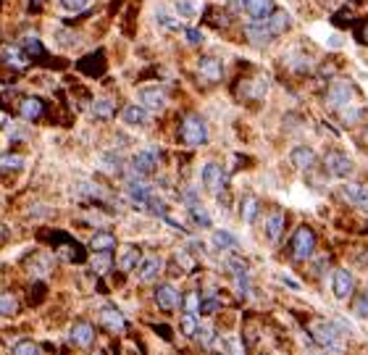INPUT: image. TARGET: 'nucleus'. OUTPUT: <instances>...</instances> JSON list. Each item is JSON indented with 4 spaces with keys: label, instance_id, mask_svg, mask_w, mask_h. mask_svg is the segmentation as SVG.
Wrapping results in <instances>:
<instances>
[{
    "label": "nucleus",
    "instance_id": "7c9ffc66",
    "mask_svg": "<svg viewBox=\"0 0 368 355\" xmlns=\"http://www.w3.org/2000/svg\"><path fill=\"white\" fill-rule=\"evenodd\" d=\"M218 308H221V298H218L213 289H208L205 295H202L200 300V308H198V313H202V316H213Z\"/></svg>",
    "mask_w": 368,
    "mask_h": 355
},
{
    "label": "nucleus",
    "instance_id": "f8f14e48",
    "mask_svg": "<svg viewBox=\"0 0 368 355\" xmlns=\"http://www.w3.org/2000/svg\"><path fill=\"white\" fill-rule=\"evenodd\" d=\"M163 258L161 255H150V258H142L140 263H137V279L140 282H153V279H158V274L163 271Z\"/></svg>",
    "mask_w": 368,
    "mask_h": 355
},
{
    "label": "nucleus",
    "instance_id": "37998d69",
    "mask_svg": "<svg viewBox=\"0 0 368 355\" xmlns=\"http://www.w3.org/2000/svg\"><path fill=\"white\" fill-rule=\"evenodd\" d=\"M192 339H198L200 345H205V347H208V345L213 342V329H208V326H198V332H195V337H192Z\"/></svg>",
    "mask_w": 368,
    "mask_h": 355
},
{
    "label": "nucleus",
    "instance_id": "dca6fc26",
    "mask_svg": "<svg viewBox=\"0 0 368 355\" xmlns=\"http://www.w3.org/2000/svg\"><path fill=\"white\" fill-rule=\"evenodd\" d=\"M68 339H71V345H77V347H90V345L95 342V326L87 321H77L71 326V332H68Z\"/></svg>",
    "mask_w": 368,
    "mask_h": 355
},
{
    "label": "nucleus",
    "instance_id": "473e14b6",
    "mask_svg": "<svg viewBox=\"0 0 368 355\" xmlns=\"http://www.w3.org/2000/svg\"><path fill=\"white\" fill-rule=\"evenodd\" d=\"M189 216H192V221L198 224V226H202V229H211V213L202 208L200 203H192V208H189Z\"/></svg>",
    "mask_w": 368,
    "mask_h": 355
},
{
    "label": "nucleus",
    "instance_id": "79ce46f5",
    "mask_svg": "<svg viewBox=\"0 0 368 355\" xmlns=\"http://www.w3.org/2000/svg\"><path fill=\"white\" fill-rule=\"evenodd\" d=\"M355 40H358L360 45H368V18H360V21L355 24Z\"/></svg>",
    "mask_w": 368,
    "mask_h": 355
},
{
    "label": "nucleus",
    "instance_id": "ea45409f",
    "mask_svg": "<svg viewBox=\"0 0 368 355\" xmlns=\"http://www.w3.org/2000/svg\"><path fill=\"white\" fill-rule=\"evenodd\" d=\"M111 253L114 250H95V269H98V274H105V271L111 269Z\"/></svg>",
    "mask_w": 368,
    "mask_h": 355
},
{
    "label": "nucleus",
    "instance_id": "b1692460",
    "mask_svg": "<svg viewBox=\"0 0 368 355\" xmlns=\"http://www.w3.org/2000/svg\"><path fill=\"white\" fill-rule=\"evenodd\" d=\"M263 24H266L268 32L274 34V37H279V34H285L287 29L292 27V18H289V14H287V11H276V8H274V14H271V16H268Z\"/></svg>",
    "mask_w": 368,
    "mask_h": 355
},
{
    "label": "nucleus",
    "instance_id": "6ab92c4d",
    "mask_svg": "<svg viewBox=\"0 0 368 355\" xmlns=\"http://www.w3.org/2000/svg\"><path fill=\"white\" fill-rule=\"evenodd\" d=\"M289 161H292V166L300 171H311L316 166V153L311 150L308 145H295L292 153H289Z\"/></svg>",
    "mask_w": 368,
    "mask_h": 355
},
{
    "label": "nucleus",
    "instance_id": "1a4fd4ad",
    "mask_svg": "<svg viewBox=\"0 0 368 355\" xmlns=\"http://www.w3.org/2000/svg\"><path fill=\"white\" fill-rule=\"evenodd\" d=\"M127 198L132 200L137 208L148 205V200L153 198V187L148 182H142V176H132L129 185H127Z\"/></svg>",
    "mask_w": 368,
    "mask_h": 355
},
{
    "label": "nucleus",
    "instance_id": "c03bdc74",
    "mask_svg": "<svg viewBox=\"0 0 368 355\" xmlns=\"http://www.w3.org/2000/svg\"><path fill=\"white\" fill-rule=\"evenodd\" d=\"M198 308H200V298H198V292H187V298H184V311L198 313Z\"/></svg>",
    "mask_w": 368,
    "mask_h": 355
},
{
    "label": "nucleus",
    "instance_id": "a878e982",
    "mask_svg": "<svg viewBox=\"0 0 368 355\" xmlns=\"http://www.w3.org/2000/svg\"><path fill=\"white\" fill-rule=\"evenodd\" d=\"M24 53H27V58H40V61H51V55L45 53V48H42V42H40V37L37 34H27L24 37Z\"/></svg>",
    "mask_w": 368,
    "mask_h": 355
},
{
    "label": "nucleus",
    "instance_id": "aec40b11",
    "mask_svg": "<svg viewBox=\"0 0 368 355\" xmlns=\"http://www.w3.org/2000/svg\"><path fill=\"white\" fill-rule=\"evenodd\" d=\"M153 298H155V305H158L161 311H166V313L179 305V292L171 287V285H158L155 292H153Z\"/></svg>",
    "mask_w": 368,
    "mask_h": 355
},
{
    "label": "nucleus",
    "instance_id": "2f4dec72",
    "mask_svg": "<svg viewBox=\"0 0 368 355\" xmlns=\"http://www.w3.org/2000/svg\"><path fill=\"white\" fill-rule=\"evenodd\" d=\"M198 326H200V321H198V313H189V311H184L182 316H179V329H182L184 337H195V332H198Z\"/></svg>",
    "mask_w": 368,
    "mask_h": 355
},
{
    "label": "nucleus",
    "instance_id": "cd10ccee",
    "mask_svg": "<svg viewBox=\"0 0 368 355\" xmlns=\"http://www.w3.org/2000/svg\"><path fill=\"white\" fill-rule=\"evenodd\" d=\"M90 248H92V253L95 250H114L116 248V235H111V232H95L92 239H90Z\"/></svg>",
    "mask_w": 368,
    "mask_h": 355
},
{
    "label": "nucleus",
    "instance_id": "f257e3e1",
    "mask_svg": "<svg viewBox=\"0 0 368 355\" xmlns=\"http://www.w3.org/2000/svg\"><path fill=\"white\" fill-rule=\"evenodd\" d=\"M179 142L187 148H200L208 142V124L198 114H187L179 124Z\"/></svg>",
    "mask_w": 368,
    "mask_h": 355
},
{
    "label": "nucleus",
    "instance_id": "f3484780",
    "mask_svg": "<svg viewBox=\"0 0 368 355\" xmlns=\"http://www.w3.org/2000/svg\"><path fill=\"white\" fill-rule=\"evenodd\" d=\"M77 68L87 77H103L105 74V55H103V51L90 53V55H84L82 61H77Z\"/></svg>",
    "mask_w": 368,
    "mask_h": 355
},
{
    "label": "nucleus",
    "instance_id": "0eeeda50",
    "mask_svg": "<svg viewBox=\"0 0 368 355\" xmlns=\"http://www.w3.org/2000/svg\"><path fill=\"white\" fill-rule=\"evenodd\" d=\"M355 92V87L350 82H332L326 90V105L329 108H342V105H350V98Z\"/></svg>",
    "mask_w": 368,
    "mask_h": 355
},
{
    "label": "nucleus",
    "instance_id": "c85d7f7f",
    "mask_svg": "<svg viewBox=\"0 0 368 355\" xmlns=\"http://www.w3.org/2000/svg\"><path fill=\"white\" fill-rule=\"evenodd\" d=\"M18 313V300L14 292H8V289H0V316L5 319V316H16Z\"/></svg>",
    "mask_w": 368,
    "mask_h": 355
},
{
    "label": "nucleus",
    "instance_id": "7ed1b4c3",
    "mask_svg": "<svg viewBox=\"0 0 368 355\" xmlns=\"http://www.w3.org/2000/svg\"><path fill=\"white\" fill-rule=\"evenodd\" d=\"M311 334H313V339H316L321 347H326V350H337V347H339V329H337V324L318 319V321L311 324Z\"/></svg>",
    "mask_w": 368,
    "mask_h": 355
},
{
    "label": "nucleus",
    "instance_id": "a211bd4d",
    "mask_svg": "<svg viewBox=\"0 0 368 355\" xmlns=\"http://www.w3.org/2000/svg\"><path fill=\"white\" fill-rule=\"evenodd\" d=\"M339 195L350 205H358V208L368 211V185H345L339 189Z\"/></svg>",
    "mask_w": 368,
    "mask_h": 355
},
{
    "label": "nucleus",
    "instance_id": "4be33fe9",
    "mask_svg": "<svg viewBox=\"0 0 368 355\" xmlns=\"http://www.w3.org/2000/svg\"><path fill=\"white\" fill-rule=\"evenodd\" d=\"M101 324L111 332V334H118V332H124L127 329V321H124V316H121V311L114 308V305H108V308H103L101 311Z\"/></svg>",
    "mask_w": 368,
    "mask_h": 355
},
{
    "label": "nucleus",
    "instance_id": "a19ab883",
    "mask_svg": "<svg viewBox=\"0 0 368 355\" xmlns=\"http://www.w3.org/2000/svg\"><path fill=\"white\" fill-rule=\"evenodd\" d=\"M352 313H355V316H360V319H368V289L355 298V303H352Z\"/></svg>",
    "mask_w": 368,
    "mask_h": 355
},
{
    "label": "nucleus",
    "instance_id": "ddd939ff",
    "mask_svg": "<svg viewBox=\"0 0 368 355\" xmlns=\"http://www.w3.org/2000/svg\"><path fill=\"white\" fill-rule=\"evenodd\" d=\"M242 32H245V37H248V42L255 45V48H268V45H271V40H274V34L268 32V27L263 24V21L248 24Z\"/></svg>",
    "mask_w": 368,
    "mask_h": 355
},
{
    "label": "nucleus",
    "instance_id": "6e6552de",
    "mask_svg": "<svg viewBox=\"0 0 368 355\" xmlns=\"http://www.w3.org/2000/svg\"><path fill=\"white\" fill-rule=\"evenodd\" d=\"M202 185H205L208 192L221 195V189L226 187V174H224V169H221L218 163H205V169H202Z\"/></svg>",
    "mask_w": 368,
    "mask_h": 355
},
{
    "label": "nucleus",
    "instance_id": "5701e85b",
    "mask_svg": "<svg viewBox=\"0 0 368 355\" xmlns=\"http://www.w3.org/2000/svg\"><path fill=\"white\" fill-rule=\"evenodd\" d=\"M285 226H287V213L285 211H271L266 219V237L271 242H276L279 237L285 235Z\"/></svg>",
    "mask_w": 368,
    "mask_h": 355
},
{
    "label": "nucleus",
    "instance_id": "4c0bfd02",
    "mask_svg": "<svg viewBox=\"0 0 368 355\" xmlns=\"http://www.w3.org/2000/svg\"><path fill=\"white\" fill-rule=\"evenodd\" d=\"M92 114H95L98 118H111L114 114H116V103L114 101H95Z\"/></svg>",
    "mask_w": 368,
    "mask_h": 355
},
{
    "label": "nucleus",
    "instance_id": "72a5a7b5",
    "mask_svg": "<svg viewBox=\"0 0 368 355\" xmlns=\"http://www.w3.org/2000/svg\"><path fill=\"white\" fill-rule=\"evenodd\" d=\"M213 245H216L218 250H235L239 242H237L235 235H229V232H224V229H221V232L213 235Z\"/></svg>",
    "mask_w": 368,
    "mask_h": 355
},
{
    "label": "nucleus",
    "instance_id": "9b49d317",
    "mask_svg": "<svg viewBox=\"0 0 368 355\" xmlns=\"http://www.w3.org/2000/svg\"><path fill=\"white\" fill-rule=\"evenodd\" d=\"M237 5L245 8L252 21H266L274 14V0H237Z\"/></svg>",
    "mask_w": 368,
    "mask_h": 355
},
{
    "label": "nucleus",
    "instance_id": "c9c22d12",
    "mask_svg": "<svg viewBox=\"0 0 368 355\" xmlns=\"http://www.w3.org/2000/svg\"><path fill=\"white\" fill-rule=\"evenodd\" d=\"M24 166V158L16 155V153H5V155H0V169L3 171H18Z\"/></svg>",
    "mask_w": 368,
    "mask_h": 355
},
{
    "label": "nucleus",
    "instance_id": "09e8293b",
    "mask_svg": "<svg viewBox=\"0 0 368 355\" xmlns=\"http://www.w3.org/2000/svg\"><path fill=\"white\" fill-rule=\"evenodd\" d=\"M155 18H158V24H161V27H166V29H176V21H171V16H168L166 11H158Z\"/></svg>",
    "mask_w": 368,
    "mask_h": 355
},
{
    "label": "nucleus",
    "instance_id": "423d86ee",
    "mask_svg": "<svg viewBox=\"0 0 368 355\" xmlns=\"http://www.w3.org/2000/svg\"><path fill=\"white\" fill-rule=\"evenodd\" d=\"M198 74H200L208 85H216V82H221V77H224V61L216 58V55H202L200 61H198Z\"/></svg>",
    "mask_w": 368,
    "mask_h": 355
},
{
    "label": "nucleus",
    "instance_id": "4468645a",
    "mask_svg": "<svg viewBox=\"0 0 368 355\" xmlns=\"http://www.w3.org/2000/svg\"><path fill=\"white\" fill-rule=\"evenodd\" d=\"M18 116L24 118V121H40V118L45 116V101L42 98H21L18 103Z\"/></svg>",
    "mask_w": 368,
    "mask_h": 355
},
{
    "label": "nucleus",
    "instance_id": "49530a36",
    "mask_svg": "<svg viewBox=\"0 0 368 355\" xmlns=\"http://www.w3.org/2000/svg\"><path fill=\"white\" fill-rule=\"evenodd\" d=\"M61 3H64V8L74 11V14H79V11H84L90 5V0H61Z\"/></svg>",
    "mask_w": 368,
    "mask_h": 355
},
{
    "label": "nucleus",
    "instance_id": "f03ea898",
    "mask_svg": "<svg viewBox=\"0 0 368 355\" xmlns=\"http://www.w3.org/2000/svg\"><path fill=\"white\" fill-rule=\"evenodd\" d=\"M289 250H292V258L295 261H308L313 250H316V235L311 226H300L295 235H292V242H289Z\"/></svg>",
    "mask_w": 368,
    "mask_h": 355
},
{
    "label": "nucleus",
    "instance_id": "c756f323",
    "mask_svg": "<svg viewBox=\"0 0 368 355\" xmlns=\"http://www.w3.org/2000/svg\"><path fill=\"white\" fill-rule=\"evenodd\" d=\"M266 92H268V79L266 77H255V79L248 82V92H245V98H248V101H261Z\"/></svg>",
    "mask_w": 368,
    "mask_h": 355
},
{
    "label": "nucleus",
    "instance_id": "58836bf2",
    "mask_svg": "<svg viewBox=\"0 0 368 355\" xmlns=\"http://www.w3.org/2000/svg\"><path fill=\"white\" fill-rule=\"evenodd\" d=\"M174 5H176V11H179V16H182V18H192L198 11H200L195 0H176Z\"/></svg>",
    "mask_w": 368,
    "mask_h": 355
},
{
    "label": "nucleus",
    "instance_id": "bb28decb",
    "mask_svg": "<svg viewBox=\"0 0 368 355\" xmlns=\"http://www.w3.org/2000/svg\"><path fill=\"white\" fill-rule=\"evenodd\" d=\"M142 261V253H140V248H134V245H129V248H124V253H121V258H118V269L121 271H134L137 269V263Z\"/></svg>",
    "mask_w": 368,
    "mask_h": 355
},
{
    "label": "nucleus",
    "instance_id": "412c9836",
    "mask_svg": "<svg viewBox=\"0 0 368 355\" xmlns=\"http://www.w3.org/2000/svg\"><path fill=\"white\" fill-rule=\"evenodd\" d=\"M121 118H124V124H129V127H145V124L150 121V114H148L145 105L129 103V105L121 111Z\"/></svg>",
    "mask_w": 368,
    "mask_h": 355
},
{
    "label": "nucleus",
    "instance_id": "de8ad7c7",
    "mask_svg": "<svg viewBox=\"0 0 368 355\" xmlns=\"http://www.w3.org/2000/svg\"><path fill=\"white\" fill-rule=\"evenodd\" d=\"M184 37H187V45H192V48L202 45V32H200V29H187V32H184Z\"/></svg>",
    "mask_w": 368,
    "mask_h": 355
},
{
    "label": "nucleus",
    "instance_id": "39448f33",
    "mask_svg": "<svg viewBox=\"0 0 368 355\" xmlns=\"http://www.w3.org/2000/svg\"><path fill=\"white\" fill-rule=\"evenodd\" d=\"M158 158H161V153L155 150V148L137 153L132 158V176H148V174H153V171L158 169Z\"/></svg>",
    "mask_w": 368,
    "mask_h": 355
},
{
    "label": "nucleus",
    "instance_id": "e433bc0d",
    "mask_svg": "<svg viewBox=\"0 0 368 355\" xmlns=\"http://www.w3.org/2000/svg\"><path fill=\"white\" fill-rule=\"evenodd\" d=\"M205 21L211 24V27H216V29H221V27H226L229 24V14H218V8H205Z\"/></svg>",
    "mask_w": 368,
    "mask_h": 355
},
{
    "label": "nucleus",
    "instance_id": "a18cd8bd",
    "mask_svg": "<svg viewBox=\"0 0 368 355\" xmlns=\"http://www.w3.org/2000/svg\"><path fill=\"white\" fill-rule=\"evenodd\" d=\"M40 350L37 345H34L32 339H24V342H18V345H14V353H18V355H24V353H29V355H34Z\"/></svg>",
    "mask_w": 368,
    "mask_h": 355
},
{
    "label": "nucleus",
    "instance_id": "9d476101",
    "mask_svg": "<svg viewBox=\"0 0 368 355\" xmlns=\"http://www.w3.org/2000/svg\"><path fill=\"white\" fill-rule=\"evenodd\" d=\"M332 289H334L337 300H347L352 298V289H355V276L347 269H337L334 279H332Z\"/></svg>",
    "mask_w": 368,
    "mask_h": 355
},
{
    "label": "nucleus",
    "instance_id": "3c124183",
    "mask_svg": "<svg viewBox=\"0 0 368 355\" xmlns=\"http://www.w3.org/2000/svg\"><path fill=\"white\" fill-rule=\"evenodd\" d=\"M45 8V0H29V11H42Z\"/></svg>",
    "mask_w": 368,
    "mask_h": 355
},
{
    "label": "nucleus",
    "instance_id": "393cba45",
    "mask_svg": "<svg viewBox=\"0 0 368 355\" xmlns=\"http://www.w3.org/2000/svg\"><path fill=\"white\" fill-rule=\"evenodd\" d=\"M0 58L8 64L11 68H24L27 66V53L21 51V48H16V45H3V51H0Z\"/></svg>",
    "mask_w": 368,
    "mask_h": 355
},
{
    "label": "nucleus",
    "instance_id": "20e7f679",
    "mask_svg": "<svg viewBox=\"0 0 368 355\" xmlns=\"http://www.w3.org/2000/svg\"><path fill=\"white\" fill-rule=\"evenodd\" d=\"M324 166H326V171H329L332 176H339V179H345V176L352 174V161L347 158V153H342V150L326 153V155H324Z\"/></svg>",
    "mask_w": 368,
    "mask_h": 355
},
{
    "label": "nucleus",
    "instance_id": "f704fd0d",
    "mask_svg": "<svg viewBox=\"0 0 368 355\" xmlns=\"http://www.w3.org/2000/svg\"><path fill=\"white\" fill-rule=\"evenodd\" d=\"M258 198L255 195H248L245 200H242V219L248 221V224H252L255 221V216H258Z\"/></svg>",
    "mask_w": 368,
    "mask_h": 355
},
{
    "label": "nucleus",
    "instance_id": "2eb2a0df",
    "mask_svg": "<svg viewBox=\"0 0 368 355\" xmlns=\"http://www.w3.org/2000/svg\"><path fill=\"white\" fill-rule=\"evenodd\" d=\"M137 101H140V105H145L148 111H163L166 108V95L158 87H142L137 92Z\"/></svg>",
    "mask_w": 368,
    "mask_h": 355
},
{
    "label": "nucleus",
    "instance_id": "8fccbe9b",
    "mask_svg": "<svg viewBox=\"0 0 368 355\" xmlns=\"http://www.w3.org/2000/svg\"><path fill=\"white\" fill-rule=\"evenodd\" d=\"M153 329H155V332H161V337L166 339V342H171V329H168V326H153Z\"/></svg>",
    "mask_w": 368,
    "mask_h": 355
}]
</instances>
